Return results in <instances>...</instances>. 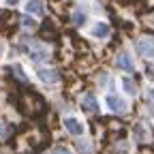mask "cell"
Returning a JSON list of instances; mask_svg holds the SVG:
<instances>
[{"instance_id":"obj_12","label":"cell","mask_w":154,"mask_h":154,"mask_svg":"<svg viewBox=\"0 0 154 154\" xmlns=\"http://www.w3.org/2000/svg\"><path fill=\"white\" fill-rule=\"evenodd\" d=\"M22 26H24V28H36V22H34L32 17L26 15V17H22Z\"/></svg>"},{"instance_id":"obj_18","label":"cell","mask_w":154,"mask_h":154,"mask_svg":"<svg viewBox=\"0 0 154 154\" xmlns=\"http://www.w3.org/2000/svg\"><path fill=\"white\" fill-rule=\"evenodd\" d=\"M0 56H2V43H0Z\"/></svg>"},{"instance_id":"obj_16","label":"cell","mask_w":154,"mask_h":154,"mask_svg":"<svg viewBox=\"0 0 154 154\" xmlns=\"http://www.w3.org/2000/svg\"><path fill=\"white\" fill-rule=\"evenodd\" d=\"M148 99H150V101H152V103H154V88H152V90H150V92H148Z\"/></svg>"},{"instance_id":"obj_6","label":"cell","mask_w":154,"mask_h":154,"mask_svg":"<svg viewBox=\"0 0 154 154\" xmlns=\"http://www.w3.org/2000/svg\"><path fill=\"white\" fill-rule=\"evenodd\" d=\"M47 58H49V49L43 47V45L30 49V60H32V62H43V60H47Z\"/></svg>"},{"instance_id":"obj_3","label":"cell","mask_w":154,"mask_h":154,"mask_svg":"<svg viewBox=\"0 0 154 154\" xmlns=\"http://www.w3.org/2000/svg\"><path fill=\"white\" fill-rule=\"evenodd\" d=\"M105 103H107V107H109L113 113H124V111H126V101L120 99V96H116V94H109L107 99H105Z\"/></svg>"},{"instance_id":"obj_2","label":"cell","mask_w":154,"mask_h":154,"mask_svg":"<svg viewBox=\"0 0 154 154\" xmlns=\"http://www.w3.org/2000/svg\"><path fill=\"white\" fill-rule=\"evenodd\" d=\"M64 128L71 135H75V137L84 135V124H82V120H77L75 116H66V118H64Z\"/></svg>"},{"instance_id":"obj_13","label":"cell","mask_w":154,"mask_h":154,"mask_svg":"<svg viewBox=\"0 0 154 154\" xmlns=\"http://www.w3.org/2000/svg\"><path fill=\"white\" fill-rule=\"evenodd\" d=\"M13 71H15V75H17L22 82H26V75H24V71H22V66H19V64H15V66H13Z\"/></svg>"},{"instance_id":"obj_8","label":"cell","mask_w":154,"mask_h":154,"mask_svg":"<svg viewBox=\"0 0 154 154\" xmlns=\"http://www.w3.org/2000/svg\"><path fill=\"white\" fill-rule=\"evenodd\" d=\"M82 109L84 111H96V109H99V101H96L92 94H86L82 99Z\"/></svg>"},{"instance_id":"obj_9","label":"cell","mask_w":154,"mask_h":154,"mask_svg":"<svg viewBox=\"0 0 154 154\" xmlns=\"http://www.w3.org/2000/svg\"><path fill=\"white\" fill-rule=\"evenodd\" d=\"M92 34L96 36V38H105L107 34H109V26L107 24H103V22H99L94 26V30H92Z\"/></svg>"},{"instance_id":"obj_4","label":"cell","mask_w":154,"mask_h":154,"mask_svg":"<svg viewBox=\"0 0 154 154\" xmlns=\"http://www.w3.org/2000/svg\"><path fill=\"white\" fill-rule=\"evenodd\" d=\"M36 77L43 84H58V82H60V75H58V71H54V69H38Z\"/></svg>"},{"instance_id":"obj_11","label":"cell","mask_w":154,"mask_h":154,"mask_svg":"<svg viewBox=\"0 0 154 154\" xmlns=\"http://www.w3.org/2000/svg\"><path fill=\"white\" fill-rule=\"evenodd\" d=\"M122 88H124L126 94H137V86H135V82L128 79V77H124V79H122Z\"/></svg>"},{"instance_id":"obj_5","label":"cell","mask_w":154,"mask_h":154,"mask_svg":"<svg viewBox=\"0 0 154 154\" xmlns=\"http://www.w3.org/2000/svg\"><path fill=\"white\" fill-rule=\"evenodd\" d=\"M116 66L122 69V71H126V73H133L135 71V62H133V58L128 54H120L118 58H116Z\"/></svg>"},{"instance_id":"obj_10","label":"cell","mask_w":154,"mask_h":154,"mask_svg":"<svg viewBox=\"0 0 154 154\" xmlns=\"http://www.w3.org/2000/svg\"><path fill=\"white\" fill-rule=\"evenodd\" d=\"M86 19H88L86 11H82V9H75V11H73V24H75V26H84Z\"/></svg>"},{"instance_id":"obj_17","label":"cell","mask_w":154,"mask_h":154,"mask_svg":"<svg viewBox=\"0 0 154 154\" xmlns=\"http://www.w3.org/2000/svg\"><path fill=\"white\" fill-rule=\"evenodd\" d=\"M5 2H7V5H17L19 0H5Z\"/></svg>"},{"instance_id":"obj_14","label":"cell","mask_w":154,"mask_h":154,"mask_svg":"<svg viewBox=\"0 0 154 154\" xmlns=\"http://www.w3.org/2000/svg\"><path fill=\"white\" fill-rule=\"evenodd\" d=\"M51 154H73L69 148H62V146H58V148H54V152Z\"/></svg>"},{"instance_id":"obj_15","label":"cell","mask_w":154,"mask_h":154,"mask_svg":"<svg viewBox=\"0 0 154 154\" xmlns=\"http://www.w3.org/2000/svg\"><path fill=\"white\" fill-rule=\"evenodd\" d=\"M0 137H7V126L0 122Z\"/></svg>"},{"instance_id":"obj_1","label":"cell","mask_w":154,"mask_h":154,"mask_svg":"<svg viewBox=\"0 0 154 154\" xmlns=\"http://www.w3.org/2000/svg\"><path fill=\"white\" fill-rule=\"evenodd\" d=\"M137 51H139L143 58H150V60H154V38L141 36L139 41H137Z\"/></svg>"},{"instance_id":"obj_7","label":"cell","mask_w":154,"mask_h":154,"mask_svg":"<svg viewBox=\"0 0 154 154\" xmlns=\"http://www.w3.org/2000/svg\"><path fill=\"white\" fill-rule=\"evenodd\" d=\"M26 13H30V15H43L45 7H43L41 0H28V2H26Z\"/></svg>"}]
</instances>
